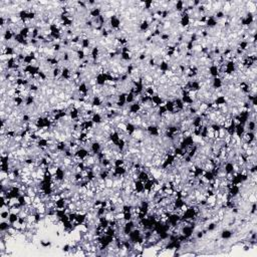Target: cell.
<instances>
[{"label": "cell", "instance_id": "cell-13", "mask_svg": "<svg viewBox=\"0 0 257 257\" xmlns=\"http://www.w3.org/2000/svg\"><path fill=\"white\" fill-rule=\"evenodd\" d=\"M121 59L123 61H131L133 59V53L131 52H121Z\"/></svg>", "mask_w": 257, "mask_h": 257}, {"label": "cell", "instance_id": "cell-12", "mask_svg": "<svg viewBox=\"0 0 257 257\" xmlns=\"http://www.w3.org/2000/svg\"><path fill=\"white\" fill-rule=\"evenodd\" d=\"M11 225L12 224L8 220L1 221V223H0V232H6L11 227Z\"/></svg>", "mask_w": 257, "mask_h": 257}, {"label": "cell", "instance_id": "cell-14", "mask_svg": "<svg viewBox=\"0 0 257 257\" xmlns=\"http://www.w3.org/2000/svg\"><path fill=\"white\" fill-rule=\"evenodd\" d=\"M136 101V99H135V95L133 93H128V95H127V98H126V103L128 106H130V104H132L133 103H135Z\"/></svg>", "mask_w": 257, "mask_h": 257}, {"label": "cell", "instance_id": "cell-3", "mask_svg": "<svg viewBox=\"0 0 257 257\" xmlns=\"http://www.w3.org/2000/svg\"><path fill=\"white\" fill-rule=\"evenodd\" d=\"M180 25L184 28H188L191 26V17L188 14H180Z\"/></svg>", "mask_w": 257, "mask_h": 257}, {"label": "cell", "instance_id": "cell-8", "mask_svg": "<svg viewBox=\"0 0 257 257\" xmlns=\"http://www.w3.org/2000/svg\"><path fill=\"white\" fill-rule=\"evenodd\" d=\"M232 236H233V231L229 230V229H224L220 234V237L222 240H229L232 238Z\"/></svg>", "mask_w": 257, "mask_h": 257}, {"label": "cell", "instance_id": "cell-10", "mask_svg": "<svg viewBox=\"0 0 257 257\" xmlns=\"http://www.w3.org/2000/svg\"><path fill=\"white\" fill-rule=\"evenodd\" d=\"M185 7H186V4H185L184 1H177V2H175V6H174V8H175V10H176L177 13H182L184 11Z\"/></svg>", "mask_w": 257, "mask_h": 257}, {"label": "cell", "instance_id": "cell-11", "mask_svg": "<svg viewBox=\"0 0 257 257\" xmlns=\"http://www.w3.org/2000/svg\"><path fill=\"white\" fill-rule=\"evenodd\" d=\"M246 132L245 130V126L244 125H241V124H238L236 125V128H235V135L237 137H240L241 138L243 136V134Z\"/></svg>", "mask_w": 257, "mask_h": 257}, {"label": "cell", "instance_id": "cell-9", "mask_svg": "<svg viewBox=\"0 0 257 257\" xmlns=\"http://www.w3.org/2000/svg\"><path fill=\"white\" fill-rule=\"evenodd\" d=\"M244 126H245V130L248 132H255L256 131V121L249 120Z\"/></svg>", "mask_w": 257, "mask_h": 257}, {"label": "cell", "instance_id": "cell-6", "mask_svg": "<svg viewBox=\"0 0 257 257\" xmlns=\"http://www.w3.org/2000/svg\"><path fill=\"white\" fill-rule=\"evenodd\" d=\"M218 24H219V22H218L216 19L214 18L213 15L211 16H208V18H207V21L205 23V26L206 27H209V28H214L215 26H217Z\"/></svg>", "mask_w": 257, "mask_h": 257}, {"label": "cell", "instance_id": "cell-5", "mask_svg": "<svg viewBox=\"0 0 257 257\" xmlns=\"http://www.w3.org/2000/svg\"><path fill=\"white\" fill-rule=\"evenodd\" d=\"M151 27V23L148 21L147 18H142V20H141L140 24H139V30L141 32H146L148 31L149 29H150Z\"/></svg>", "mask_w": 257, "mask_h": 257}, {"label": "cell", "instance_id": "cell-4", "mask_svg": "<svg viewBox=\"0 0 257 257\" xmlns=\"http://www.w3.org/2000/svg\"><path fill=\"white\" fill-rule=\"evenodd\" d=\"M128 107H129L130 113L136 114V115H139L140 112L142 110V104L140 103H138V101H135V103H133L132 104H130V106H128Z\"/></svg>", "mask_w": 257, "mask_h": 257}, {"label": "cell", "instance_id": "cell-1", "mask_svg": "<svg viewBox=\"0 0 257 257\" xmlns=\"http://www.w3.org/2000/svg\"><path fill=\"white\" fill-rule=\"evenodd\" d=\"M121 19H120V17H119L118 15H114L113 16V17H110V19H109V24H110V29H113V30H119L120 29V27H121Z\"/></svg>", "mask_w": 257, "mask_h": 257}, {"label": "cell", "instance_id": "cell-20", "mask_svg": "<svg viewBox=\"0 0 257 257\" xmlns=\"http://www.w3.org/2000/svg\"><path fill=\"white\" fill-rule=\"evenodd\" d=\"M148 55L146 52H142V53H140V55L138 56V60H140V61H144V60H146L148 59Z\"/></svg>", "mask_w": 257, "mask_h": 257}, {"label": "cell", "instance_id": "cell-17", "mask_svg": "<svg viewBox=\"0 0 257 257\" xmlns=\"http://www.w3.org/2000/svg\"><path fill=\"white\" fill-rule=\"evenodd\" d=\"M114 166L115 167H124L125 166V159L114 160Z\"/></svg>", "mask_w": 257, "mask_h": 257}, {"label": "cell", "instance_id": "cell-2", "mask_svg": "<svg viewBox=\"0 0 257 257\" xmlns=\"http://www.w3.org/2000/svg\"><path fill=\"white\" fill-rule=\"evenodd\" d=\"M223 87H224V81H223L221 77H214L212 79L211 81V87L214 88L215 90H221Z\"/></svg>", "mask_w": 257, "mask_h": 257}, {"label": "cell", "instance_id": "cell-7", "mask_svg": "<svg viewBox=\"0 0 257 257\" xmlns=\"http://www.w3.org/2000/svg\"><path fill=\"white\" fill-rule=\"evenodd\" d=\"M92 121L95 124L96 126H99L101 124H103L104 121V117L101 116V114H98V113H95L93 116H92Z\"/></svg>", "mask_w": 257, "mask_h": 257}, {"label": "cell", "instance_id": "cell-19", "mask_svg": "<svg viewBox=\"0 0 257 257\" xmlns=\"http://www.w3.org/2000/svg\"><path fill=\"white\" fill-rule=\"evenodd\" d=\"M61 249H62L63 252H65V253L70 252V250H71V245H70V243H67V244L63 245Z\"/></svg>", "mask_w": 257, "mask_h": 257}, {"label": "cell", "instance_id": "cell-15", "mask_svg": "<svg viewBox=\"0 0 257 257\" xmlns=\"http://www.w3.org/2000/svg\"><path fill=\"white\" fill-rule=\"evenodd\" d=\"M18 219H19V215H18V214L10 213L9 218H8V221H9V222L11 223V224H14V223L18 222Z\"/></svg>", "mask_w": 257, "mask_h": 257}, {"label": "cell", "instance_id": "cell-16", "mask_svg": "<svg viewBox=\"0 0 257 257\" xmlns=\"http://www.w3.org/2000/svg\"><path fill=\"white\" fill-rule=\"evenodd\" d=\"M9 215H10V210H9V209L4 210V211H1V214H0V218H1V221L8 220V218H9Z\"/></svg>", "mask_w": 257, "mask_h": 257}, {"label": "cell", "instance_id": "cell-18", "mask_svg": "<svg viewBox=\"0 0 257 257\" xmlns=\"http://www.w3.org/2000/svg\"><path fill=\"white\" fill-rule=\"evenodd\" d=\"M40 245L42 248H48L51 246V242L47 240H40Z\"/></svg>", "mask_w": 257, "mask_h": 257}]
</instances>
